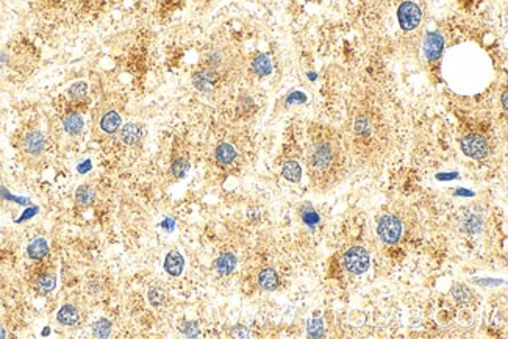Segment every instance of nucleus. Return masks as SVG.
Masks as SVG:
<instances>
[{
  "label": "nucleus",
  "mask_w": 508,
  "mask_h": 339,
  "mask_svg": "<svg viewBox=\"0 0 508 339\" xmlns=\"http://www.w3.org/2000/svg\"><path fill=\"white\" fill-rule=\"evenodd\" d=\"M309 172L314 177H329L338 164V150L330 141L321 139L313 144L308 155Z\"/></svg>",
  "instance_id": "1"
},
{
  "label": "nucleus",
  "mask_w": 508,
  "mask_h": 339,
  "mask_svg": "<svg viewBox=\"0 0 508 339\" xmlns=\"http://www.w3.org/2000/svg\"><path fill=\"white\" fill-rule=\"evenodd\" d=\"M343 263H344V267L351 274H355V275L364 274L369 267V254L368 250L363 247H358V246L351 247L344 254Z\"/></svg>",
  "instance_id": "2"
},
{
  "label": "nucleus",
  "mask_w": 508,
  "mask_h": 339,
  "mask_svg": "<svg viewBox=\"0 0 508 339\" xmlns=\"http://www.w3.org/2000/svg\"><path fill=\"white\" fill-rule=\"evenodd\" d=\"M402 230H403L402 222L393 214H385L383 217H380L377 224V233L380 236V239L386 244L398 242L402 236Z\"/></svg>",
  "instance_id": "3"
},
{
  "label": "nucleus",
  "mask_w": 508,
  "mask_h": 339,
  "mask_svg": "<svg viewBox=\"0 0 508 339\" xmlns=\"http://www.w3.org/2000/svg\"><path fill=\"white\" fill-rule=\"evenodd\" d=\"M420 18H422V13H420V8L418 6V3L411 2V0H405V2L400 3L398 10V19L402 30L405 31L415 30L419 25Z\"/></svg>",
  "instance_id": "4"
},
{
  "label": "nucleus",
  "mask_w": 508,
  "mask_h": 339,
  "mask_svg": "<svg viewBox=\"0 0 508 339\" xmlns=\"http://www.w3.org/2000/svg\"><path fill=\"white\" fill-rule=\"evenodd\" d=\"M462 150L464 155L475 160L486 158L489 153V144L485 136L482 135H467L462 139Z\"/></svg>",
  "instance_id": "5"
},
{
  "label": "nucleus",
  "mask_w": 508,
  "mask_h": 339,
  "mask_svg": "<svg viewBox=\"0 0 508 339\" xmlns=\"http://www.w3.org/2000/svg\"><path fill=\"white\" fill-rule=\"evenodd\" d=\"M444 50V38L438 31H428L424 41V53L430 63L440 61Z\"/></svg>",
  "instance_id": "6"
},
{
  "label": "nucleus",
  "mask_w": 508,
  "mask_h": 339,
  "mask_svg": "<svg viewBox=\"0 0 508 339\" xmlns=\"http://www.w3.org/2000/svg\"><path fill=\"white\" fill-rule=\"evenodd\" d=\"M218 80H219V75L213 67L199 69L193 75V85L196 86V89H199L200 92L213 91L214 88H216Z\"/></svg>",
  "instance_id": "7"
},
{
  "label": "nucleus",
  "mask_w": 508,
  "mask_h": 339,
  "mask_svg": "<svg viewBox=\"0 0 508 339\" xmlns=\"http://www.w3.org/2000/svg\"><path fill=\"white\" fill-rule=\"evenodd\" d=\"M45 148V138L41 131H28L23 136V150L30 155H41Z\"/></svg>",
  "instance_id": "8"
},
{
  "label": "nucleus",
  "mask_w": 508,
  "mask_h": 339,
  "mask_svg": "<svg viewBox=\"0 0 508 339\" xmlns=\"http://www.w3.org/2000/svg\"><path fill=\"white\" fill-rule=\"evenodd\" d=\"M185 269V259L178 252L172 250L169 252L164 258V271L168 272L171 277H180L181 272Z\"/></svg>",
  "instance_id": "9"
},
{
  "label": "nucleus",
  "mask_w": 508,
  "mask_h": 339,
  "mask_svg": "<svg viewBox=\"0 0 508 339\" xmlns=\"http://www.w3.org/2000/svg\"><path fill=\"white\" fill-rule=\"evenodd\" d=\"M121 124H122V119H121V116H119L117 111H107L100 117V122H99L100 128L105 133H108V135L116 133L119 128H121Z\"/></svg>",
  "instance_id": "10"
},
{
  "label": "nucleus",
  "mask_w": 508,
  "mask_h": 339,
  "mask_svg": "<svg viewBox=\"0 0 508 339\" xmlns=\"http://www.w3.org/2000/svg\"><path fill=\"white\" fill-rule=\"evenodd\" d=\"M214 267H216V271L219 275H222V277H225V275H230L236 267V256L233 254H230V252H225V254H222L218 259L216 263H214Z\"/></svg>",
  "instance_id": "11"
},
{
  "label": "nucleus",
  "mask_w": 508,
  "mask_h": 339,
  "mask_svg": "<svg viewBox=\"0 0 508 339\" xmlns=\"http://www.w3.org/2000/svg\"><path fill=\"white\" fill-rule=\"evenodd\" d=\"M258 285L265 291H275L279 286V275L271 267H266L258 274Z\"/></svg>",
  "instance_id": "12"
},
{
  "label": "nucleus",
  "mask_w": 508,
  "mask_h": 339,
  "mask_svg": "<svg viewBox=\"0 0 508 339\" xmlns=\"http://www.w3.org/2000/svg\"><path fill=\"white\" fill-rule=\"evenodd\" d=\"M214 156H216V161L219 164L227 166V164H232L236 160V148L228 143H222L216 147Z\"/></svg>",
  "instance_id": "13"
},
{
  "label": "nucleus",
  "mask_w": 508,
  "mask_h": 339,
  "mask_svg": "<svg viewBox=\"0 0 508 339\" xmlns=\"http://www.w3.org/2000/svg\"><path fill=\"white\" fill-rule=\"evenodd\" d=\"M142 138V128L138 124H127L121 130V139L127 146H133L139 143Z\"/></svg>",
  "instance_id": "14"
},
{
  "label": "nucleus",
  "mask_w": 508,
  "mask_h": 339,
  "mask_svg": "<svg viewBox=\"0 0 508 339\" xmlns=\"http://www.w3.org/2000/svg\"><path fill=\"white\" fill-rule=\"evenodd\" d=\"M252 69L258 77H267L272 72V61L266 53H258L252 61Z\"/></svg>",
  "instance_id": "15"
},
{
  "label": "nucleus",
  "mask_w": 508,
  "mask_h": 339,
  "mask_svg": "<svg viewBox=\"0 0 508 339\" xmlns=\"http://www.w3.org/2000/svg\"><path fill=\"white\" fill-rule=\"evenodd\" d=\"M63 125H65V130L69 135L77 136L83 131V117L77 113H69L63 119Z\"/></svg>",
  "instance_id": "16"
},
{
  "label": "nucleus",
  "mask_w": 508,
  "mask_h": 339,
  "mask_svg": "<svg viewBox=\"0 0 508 339\" xmlns=\"http://www.w3.org/2000/svg\"><path fill=\"white\" fill-rule=\"evenodd\" d=\"M282 175L285 180L291 181V183H297V181H300V178H302V168H300V164L297 161L289 160L283 164Z\"/></svg>",
  "instance_id": "17"
},
{
  "label": "nucleus",
  "mask_w": 508,
  "mask_h": 339,
  "mask_svg": "<svg viewBox=\"0 0 508 339\" xmlns=\"http://www.w3.org/2000/svg\"><path fill=\"white\" fill-rule=\"evenodd\" d=\"M96 199V191L89 185H82L75 192V202L78 207H89Z\"/></svg>",
  "instance_id": "18"
},
{
  "label": "nucleus",
  "mask_w": 508,
  "mask_h": 339,
  "mask_svg": "<svg viewBox=\"0 0 508 339\" xmlns=\"http://www.w3.org/2000/svg\"><path fill=\"white\" fill-rule=\"evenodd\" d=\"M27 252L31 259H43L49 252V246H47V241L44 238H36L30 242Z\"/></svg>",
  "instance_id": "19"
},
{
  "label": "nucleus",
  "mask_w": 508,
  "mask_h": 339,
  "mask_svg": "<svg viewBox=\"0 0 508 339\" xmlns=\"http://www.w3.org/2000/svg\"><path fill=\"white\" fill-rule=\"evenodd\" d=\"M57 319L63 325H74L78 320V311L72 305H65V306H61V310L58 311Z\"/></svg>",
  "instance_id": "20"
},
{
  "label": "nucleus",
  "mask_w": 508,
  "mask_h": 339,
  "mask_svg": "<svg viewBox=\"0 0 508 339\" xmlns=\"http://www.w3.org/2000/svg\"><path fill=\"white\" fill-rule=\"evenodd\" d=\"M55 285H57V280H55L53 275L52 274H45V275H41V277L38 278L36 289L41 294H49V293H52V291L55 289Z\"/></svg>",
  "instance_id": "21"
},
{
  "label": "nucleus",
  "mask_w": 508,
  "mask_h": 339,
  "mask_svg": "<svg viewBox=\"0 0 508 339\" xmlns=\"http://www.w3.org/2000/svg\"><path fill=\"white\" fill-rule=\"evenodd\" d=\"M300 216H302V220L309 228H314L319 224V214H317L314 208H311L309 205H305V207L300 210Z\"/></svg>",
  "instance_id": "22"
},
{
  "label": "nucleus",
  "mask_w": 508,
  "mask_h": 339,
  "mask_svg": "<svg viewBox=\"0 0 508 339\" xmlns=\"http://www.w3.org/2000/svg\"><path fill=\"white\" fill-rule=\"evenodd\" d=\"M92 333L96 338H108L111 335V322L107 319H99L92 327Z\"/></svg>",
  "instance_id": "23"
},
{
  "label": "nucleus",
  "mask_w": 508,
  "mask_h": 339,
  "mask_svg": "<svg viewBox=\"0 0 508 339\" xmlns=\"http://www.w3.org/2000/svg\"><path fill=\"white\" fill-rule=\"evenodd\" d=\"M147 298H149L150 305H154V306H161V305H164V302H166V293H164L163 288L154 286V288L149 289Z\"/></svg>",
  "instance_id": "24"
},
{
  "label": "nucleus",
  "mask_w": 508,
  "mask_h": 339,
  "mask_svg": "<svg viewBox=\"0 0 508 339\" xmlns=\"http://www.w3.org/2000/svg\"><path fill=\"white\" fill-rule=\"evenodd\" d=\"M171 170H172V175H174V177L183 178V177L186 175V173H188V170H189V163H188V160H185V158H177V160H174L172 166H171Z\"/></svg>",
  "instance_id": "25"
},
{
  "label": "nucleus",
  "mask_w": 508,
  "mask_h": 339,
  "mask_svg": "<svg viewBox=\"0 0 508 339\" xmlns=\"http://www.w3.org/2000/svg\"><path fill=\"white\" fill-rule=\"evenodd\" d=\"M86 92H88V85L83 82H77L69 88V97L74 100H82L86 97Z\"/></svg>",
  "instance_id": "26"
},
{
  "label": "nucleus",
  "mask_w": 508,
  "mask_h": 339,
  "mask_svg": "<svg viewBox=\"0 0 508 339\" xmlns=\"http://www.w3.org/2000/svg\"><path fill=\"white\" fill-rule=\"evenodd\" d=\"M307 332L309 338H321L324 336V324L321 319H311L308 320Z\"/></svg>",
  "instance_id": "27"
},
{
  "label": "nucleus",
  "mask_w": 508,
  "mask_h": 339,
  "mask_svg": "<svg viewBox=\"0 0 508 339\" xmlns=\"http://www.w3.org/2000/svg\"><path fill=\"white\" fill-rule=\"evenodd\" d=\"M371 128H372L371 121L368 119L366 116H364V117L361 116V117H358V119L355 121V131L358 133L360 136H369Z\"/></svg>",
  "instance_id": "28"
},
{
  "label": "nucleus",
  "mask_w": 508,
  "mask_h": 339,
  "mask_svg": "<svg viewBox=\"0 0 508 339\" xmlns=\"http://www.w3.org/2000/svg\"><path fill=\"white\" fill-rule=\"evenodd\" d=\"M452 297H454L458 303L467 302V298H469V289L463 285H455L454 289H452Z\"/></svg>",
  "instance_id": "29"
},
{
  "label": "nucleus",
  "mask_w": 508,
  "mask_h": 339,
  "mask_svg": "<svg viewBox=\"0 0 508 339\" xmlns=\"http://www.w3.org/2000/svg\"><path fill=\"white\" fill-rule=\"evenodd\" d=\"M181 333L188 338H196L199 335V327H197L196 322H185V324L181 325Z\"/></svg>",
  "instance_id": "30"
},
{
  "label": "nucleus",
  "mask_w": 508,
  "mask_h": 339,
  "mask_svg": "<svg viewBox=\"0 0 508 339\" xmlns=\"http://www.w3.org/2000/svg\"><path fill=\"white\" fill-rule=\"evenodd\" d=\"M480 225H482V222H480V217H479V216L471 214L469 219L464 220V228H466L467 232H472V233H474V232H479V230H480Z\"/></svg>",
  "instance_id": "31"
},
{
  "label": "nucleus",
  "mask_w": 508,
  "mask_h": 339,
  "mask_svg": "<svg viewBox=\"0 0 508 339\" xmlns=\"http://www.w3.org/2000/svg\"><path fill=\"white\" fill-rule=\"evenodd\" d=\"M305 102H307L305 94L300 92V91H294V92H291L289 96L287 97V106L294 105V104H305Z\"/></svg>",
  "instance_id": "32"
},
{
  "label": "nucleus",
  "mask_w": 508,
  "mask_h": 339,
  "mask_svg": "<svg viewBox=\"0 0 508 339\" xmlns=\"http://www.w3.org/2000/svg\"><path fill=\"white\" fill-rule=\"evenodd\" d=\"M232 336H235V338H247V336H250V332H249V330H245V327L238 325V327L233 328Z\"/></svg>",
  "instance_id": "33"
},
{
  "label": "nucleus",
  "mask_w": 508,
  "mask_h": 339,
  "mask_svg": "<svg viewBox=\"0 0 508 339\" xmlns=\"http://www.w3.org/2000/svg\"><path fill=\"white\" fill-rule=\"evenodd\" d=\"M91 168H92V166H91V161H89V160H86L85 163L78 164V172H80V173H86V172H88Z\"/></svg>",
  "instance_id": "34"
},
{
  "label": "nucleus",
  "mask_w": 508,
  "mask_h": 339,
  "mask_svg": "<svg viewBox=\"0 0 508 339\" xmlns=\"http://www.w3.org/2000/svg\"><path fill=\"white\" fill-rule=\"evenodd\" d=\"M436 177H438V180H452V178H457L458 173L457 172H454V173H440V175H436Z\"/></svg>",
  "instance_id": "35"
},
{
  "label": "nucleus",
  "mask_w": 508,
  "mask_h": 339,
  "mask_svg": "<svg viewBox=\"0 0 508 339\" xmlns=\"http://www.w3.org/2000/svg\"><path fill=\"white\" fill-rule=\"evenodd\" d=\"M479 285H499V280H479Z\"/></svg>",
  "instance_id": "36"
},
{
  "label": "nucleus",
  "mask_w": 508,
  "mask_h": 339,
  "mask_svg": "<svg viewBox=\"0 0 508 339\" xmlns=\"http://www.w3.org/2000/svg\"><path fill=\"white\" fill-rule=\"evenodd\" d=\"M502 106L504 109H507V91L502 92Z\"/></svg>",
  "instance_id": "37"
},
{
  "label": "nucleus",
  "mask_w": 508,
  "mask_h": 339,
  "mask_svg": "<svg viewBox=\"0 0 508 339\" xmlns=\"http://www.w3.org/2000/svg\"><path fill=\"white\" fill-rule=\"evenodd\" d=\"M6 336V332H5V328L2 327V325H0V338H5Z\"/></svg>",
  "instance_id": "38"
},
{
  "label": "nucleus",
  "mask_w": 508,
  "mask_h": 339,
  "mask_svg": "<svg viewBox=\"0 0 508 339\" xmlns=\"http://www.w3.org/2000/svg\"><path fill=\"white\" fill-rule=\"evenodd\" d=\"M308 78H309V80H316V74H314V72H313V74L308 72Z\"/></svg>",
  "instance_id": "39"
}]
</instances>
